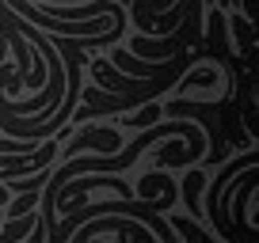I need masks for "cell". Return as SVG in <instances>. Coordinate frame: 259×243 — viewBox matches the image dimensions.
<instances>
[{
	"label": "cell",
	"instance_id": "6da1fadb",
	"mask_svg": "<svg viewBox=\"0 0 259 243\" xmlns=\"http://www.w3.org/2000/svg\"><path fill=\"white\" fill-rule=\"evenodd\" d=\"M202 0L191 4V12L183 16V27L179 34H168V38H149V34H138V38H130V53L141 57V61H164V57H176L191 46H202Z\"/></svg>",
	"mask_w": 259,
	"mask_h": 243
},
{
	"label": "cell",
	"instance_id": "5b68a950",
	"mask_svg": "<svg viewBox=\"0 0 259 243\" xmlns=\"http://www.w3.org/2000/svg\"><path fill=\"white\" fill-rule=\"evenodd\" d=\"M168 187H176V183H171V178H164L160 171H153V175L141 178V190H138V194H141V198H153V194H160V190H168Z\"/></svg>",
	"mask_w": 259,
	"mask_h": 243
},
{
	"label": "cell",
	"instance_id": "3957f363",
	"mask_svg": "<svg viewBox=\"0 0 259 243\" xmlns=\"http://www.w3.org/2000/svg\"><path fill=\"white\" fill-rule=\"evenodd\" d=\"M202 167H191V175L183 178V198H187V209L198 213V190H202Z\"/></svg>",
	"mask_w": 259,
	"mask_h": 243
},
{
	"label": "cell",
	"instance_id": "277c9868",
	"mask_svg": "<svg viewBox=\"0 0 259 243\" xmlns=\"http://www.w3.org/2000/svg\"><path fill=\"white\" fill-rule=\"evenodd\" d=\"M38 202H42V194H38V190H31V194H16V202H8V205H4V209H8L4 217H8V220H16V217H23V213H31Z\"/></svg>",
	"mask_w": 259,
	"mask_h": 243
},
{
	"label": "cell",
	"instance_id": "8992f818",
	"mask_svg": "<svg viewBox=\"0 0 259 243\" xmlns=\"http://www.w3.org/2000/svg\"><path fill=\"white\" fill-rule=\"evenodd\" d=\"M160 118V106H145V110H138V114H130L126 122H122V126H134V130H149V126H153V122Z\"/></svg>",
	"mask_w": 259,
	"mask_h": 243
},
{
	"label": "cell",
	"instance_id": "7a4b0ae2",
	"mask_svg": "<svg viewBox=\"0 0 259 243\" xmlns=\"http://www.w3.org/2000/svg\"><path fill=\"white\" fill-rule=\"evenodd\" d=\"M221 80V73L218 69H187V76H183V84H179V91H187V88H213V84Z\"/></svg>",
	"mask_w": 259,
	"mask_h": 243
}]
</instances>
